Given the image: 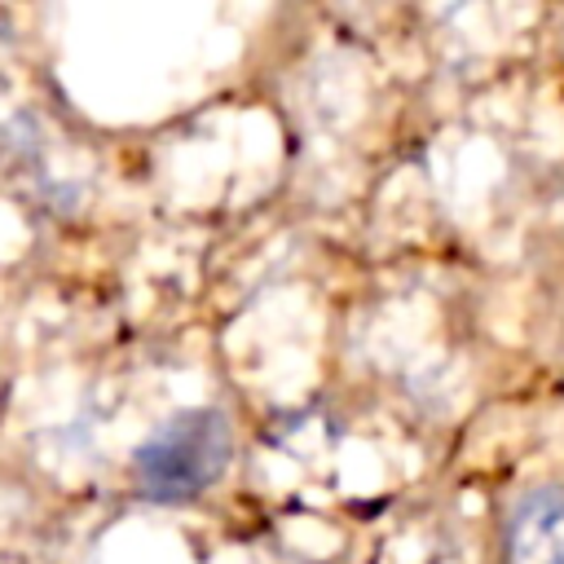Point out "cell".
<instances>
[{"instance_id":"obj_1","label":"cell","mask_w":564,"mask_h":564,"mask_svg":"<svg viewBox=\"0 0 564 564\" xmlns=\"http://www.w3.org/2000/svg\"><path fill=\"white\" fill-rule=\"evenodd\" d=\"M234 458V427L216 405H185L167 414L137 449L132 476L150 502H189L207 494Z\"/></svg>"},{"instance_id":"obj_2","label":"cell","mask_w":564,"mask_h":564,"mask_svg":"<svg viewBox=\"0 0 564 564\" xmlns=\"http://www.w3.org/2000/svg\"><path fill=\"white\" fill-rule=\"evenodd\" d=\"M502 564H564V485L520 494L498 538Z\"/></svg>"}]
</instances>
